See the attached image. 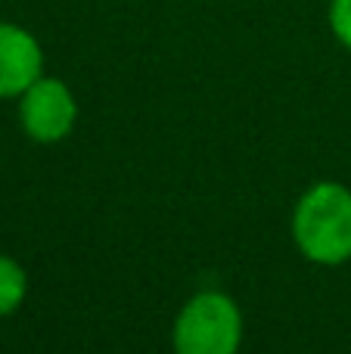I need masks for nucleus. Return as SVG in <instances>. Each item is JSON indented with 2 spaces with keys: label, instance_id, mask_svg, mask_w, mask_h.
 I'll return each mask as SVG.
<instances>
[{
  "label": "nucleus",
  "instance_id": "obj_1",
  "mask_svg": "<svg viewBox=\"0 0 351 354\" xmlns=\"http://www.w3.org/2000/svg\"><path fill=\"white\" fill-rule=\"evenodd\" d=\"M292 236L298 249L321 264L351 258V193L342 183H317L302 196L292 214Z\"/></svg>",
  "mask_w": 351,
  "mask_h": 354
},
{
  "label": "nucleus",
  "instance_id": "obj_2",
  "mask_svg": "<svg viewBox=\"0 0 351 354\" xmlns=\"http://www.w3.org/2000/svg\"><path fill=\"white\" fill-rule=\"evenodd\" d=\"M243 317L234 299L224 292H199L190 299L174 324L178 354H236Z\"/></svg>",
  "mask_w": 351,
  "mask_h": 354
},
{
  "label": "nucleus",
  "instance_id": "obj_3",
  "mask_svg": "<svg viewBox=\"0 0 351 354\" xmlns=\"http://www.w3.org/2000/svg\"><path fill=\"white\" fill-rule=\"evenodd\" d=\"M19 118L22 128L28 131L31 140L37 143H56L68 137L78 118V106L75 97L59 78H37L28 91L22 93L19 103Z\"/></svg>",
  "mask_w": 351,
  "mask_h": 354
},
{
  "label": "nucleus",
  "instance_id": "obj_4",
  "mask_svg": "<svg viewBox=\"0 0 351 354\" xmlns=\"http://www.w3.org/2000/svg\"><path fill=\"white\" fill-rule=\"evenodd\" d=\"M44 53L25 28L0 22V100L22 97L41 78Z\"/></svg>",
  "mask_w": 351,
  "mask_h": 354
},
{
  "label": "nucleus",
  "instance_id": "obj_5",
  "mask_svg": "<svg viewBox=\"0 0 351 354\" xmlns=\"http://www.w3.org/2000/svg\"><path fill=\"white\" fill-rule=\"evenodd\" d=\"M28 292V277L19 268V261H12L10 255H0V317L12 314L25 301Z\"/></svg>",
  "mask_w": 351,
  "mask_h": 354
},
{
  "label": "nucleus",
  "instance_id": "obj_6",
  "mask_svg": "<svg viewBox=\"0 0 351 354\" xmlns=\"http://www.w3.org/2000/svg\"><path fill=\"white\" fill-rule=\"evenodd\" d=\"M330 25L336 37L351 50V0H333L330 3Z\"/></svg>",
  "mask_w": 351,
  "mask_h": 354
}]
</instances>
